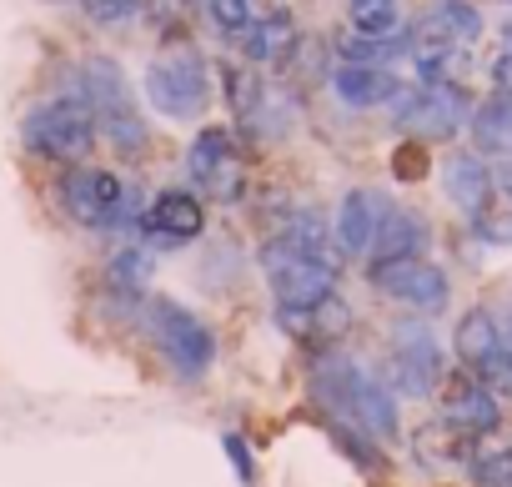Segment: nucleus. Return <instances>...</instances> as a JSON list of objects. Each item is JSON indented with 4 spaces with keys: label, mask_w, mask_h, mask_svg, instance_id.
Masks as SVG:
<instances>
[{
    "label": "nucleus",
    "mask_w": 512,
    "mask_h": 487,
    "mask_svg": "<svg viewBox=\"0 0 512 487\" xmlns=\"http://www.w3.org/2000/svg\"><path fill=\"white\" fill-rule=\"evenodd\" d=\"M392 171H397L402 181H422V176H427V151H422L417 141L397 146V156H392Z\"/></svg>",
    "instance_id": "obj_29"
},
{
    "label": "nucleus",
    "mask_w": 512,
    "mask_h": 487,
    "mask_svg": "<svg viewBox=\"0 0 512 487\" xmlns=\"http://www.w3.org/2000/svg\"><path fill=\"white\" fill-rule=\"evenodd\" d=\"M66 96H76V101L91 106L96 131H106V141H111L121 156H141V151H146V141H151V136H146V121H141V111H136V101H131V86H126V76H121V66H116L111 56H86V61H76Z\"/></svg>",
    "instance_id": "obj_2"
},
{
    "label": "nucleus",
    "mask_w": 512,
    "mask_h": 487,
    "mask_svg": "<svg viewBox=\"0 0 512 487\" xmlns=\"http://www.w3.org/2000/svg\"><path fill=\"white\" fill-rule=\"evenodd\" d=\"M442 372H447V357L432 327L422 317H402L392 327V387L402 397H432L442 387Z\"/></svg>",
    "instance_id": "obj_9"
},
{
    "label": "nucleus",
    "mask_w": 512,
    "mask_h": 487,
    "mask_svg": "<svg viewBox=\"0 0 512 487\" xmlns=\"http://www.w3.org/2000/svg\"><path fill=\"white\" fill-rule=\"evenodd\" d=\"M442 427H452V432L467 437V442L492 437V432L502 427V402H497V392H487L477 377L452 382L447 397H442Z\"/></svg>",
    "instance_id": "obj_13"
},
{
    "label": "nucleus",
    "mask_w": 512,
    "mask_h": 487,
    "mask_svg": "<svg viewBox=\"0 0 512 487\" xmlns=\"http://www.w3.org/2000/svg\"><path fill=\"white\" fill-rule=\"evenodd\" d=\"M146 332H151L156 352L166 357V367H171L176 377L196 382L201 372H211V362H216V337H211V327H206L196 312H186L181 302H171V297L146 302Z\"/></svg>",
    "instance_id": "obj_5"
},
{
    "label": "nucleus",
    "mask_w": 512,
    "mask_h": 487,
    "mask_svg": "<svg viewBox=\"0 0 512 487\" xmlns=\"http://www.w3.org/2000/svg\"><path fill=\"white\" fill-rule=\"evenodd\" d=\"M21 141H26L31 156L81 166V156L96 146V116H91L86 101H76V96H56V101L31 106V116L21 121Z\"/></svg>",
    "instance_id": "obj_4"
},
{
    "label": "nucleus",
    "mask_w": 512,
    "mask_h": 487,
    "mask_svg": "<svg viewBox=\"0 0 512 487\" xmlns=\"http://www.w3.org/2000/svg\"><path fill=\"white\" fill-rule=\"evenodd\" d=\"M272 241H282L287 252H297V257H307V262H322V267H332V272H342V262H347V252L337 247L332 226H327L317 211H292V216L277 226Z\"/></svg>",
    "instance_id": "obj_14"
},
{
    "label": "nucleus",
    "mask_w": 512,
    "mask_h": 487,
    "mask_svg": "<svg viewBox=\"0 0 512 487\" xmlns=\"http://www.w3.org/2000/svg\"><path fill=\"white\" fill-rule=\"evenodd\" d=\"M502 56H512V21L502 26Z\"/></svg>",
    "instance_id": "obj_30"
},
{
    "label": "nucleus",
    "mask_w": 512,
    "mask_h": 487,
    "mask_svg": "<svg viewBox=\"0 0 512 487\" xmlns=\"http://www.w3.org/2000/svg\"><path fill=\"white\" fill-rule=\"evenodd\" d=\"M262 272H267V287L277 297V312H312L317 302H327L337 292V272L332 267L287 252L282 241H267L262 247Z\"/></svg>",
    "instance_id": "obj_8"
},
{
    "label": "nucleus",
    "mask_w": 512,
    "mask_h": 487,
    "mask_svg": "<svg viewBox=\"0 0 512 487\" xmlns=\"http://www.w3.org/2000/svg\"><path fill=\"white\" fill-rule=\"evenodd\" d=\"M151 277H156V257H151V247H141V241H126V247L111 252V262H106V282L121 287V292H141Z\"/></svg>",
    "instance_id": "obj_24"
},
{
    "label": "nucleus",
    "mask_w": 512,
    "mask_h": 487,
    "mask_svg": "<svg viewBox=\"0 0 512 487\" xmlns=\"http://www.w3.org/2000/svg\"><path fill=\"white\" fill-rule=\"evenodd\" d=\"M442 191H447V201L472 221V216L487 206V196H492V166H487L477 151H457V156L442 161Z\"/></svg>",
    "instance_id": "obj_15"
},
{
    "label": "nucleus",
    "mask_w": 512,
    "mask_h": 487,
    "mask_svg": "<svg viewBox=\"0 0 512 487\" xmlns=\"http://www.w3.org/2000/svg\"><path fill=\"white\" fill-rule=\"evenodd\" d=\"M317 397H322V407L337 422L367 432L372 442H392L397 437V397L367 367H357L347 357H322V367H317Z\"/></svg>",
    "instance_id": "obj_1"
},
{
    "label": "nucleus",
    "mask_w": 512,
    "mask_h": 487,
    "mask_svg": "<svg viewBox=\"0 0 512 487\" xmlns=\"http://www.w3.org/2000/svg\"><path fill=\"white\" fill-rule=\"evenodd\" d=\"M136 231H141V247H161V252H176L186 241H196L206 231V201L196 191H181V186H166L156 191L141 216H136Z\"/></svg>",
    "instance_id": "obj_10"
},
{
    "label": "nucleus",
    "mask_w": 512,
    "mask_h": 487,
    "mask_svg": "<svg viewBox=\"0 0 512 487\" xmlns=\"http://www.w3.org/2000/svg\"><path fill=\"white\" fill-rule=\"evenodd\" d=\"M472 377H477L487 392H497V397H512V337H507V342H502V347H497V352H492V357H487V362L472 372Z\"/></svg>",
    "instance_id": "obj_27"
},
{
    "label": "nucleus",
    "mask_w": 512,
    "mask_h": 487,
    "mask_svg": "<svg viewBox=\"0 0 512 487\" xmlns=\"http://www.w3.org/2000/svg\"><path fill=\"white\" fill-rule=\"evenodd\" d=\"M146 101L166 121H201L211 106V66L201 51H171L146 66Z\"/></svg>",
    "instance_id": "obj_6"
},
{
    "label": "nucleus",
    "mask_w": 512,
    "mask_h": 487,
    "mask_svg": "<svg viewBox=\"0 0 512 487\" xmlns=\"http://www.w3.org/2000/svg\"><path fill=\"white\" fill-rule=\"evenodd\" d=\"M472 141H477V156H497V161H512V96H492L472 111Z\"/></svg>",
    "instance_id": "obj_21"
},
{
    "label": "nucleus",
    "mask_w": 512,
    "mask_h": 487,
    "mask_svg": "<svg viewBox=\"0 0 512 487\" xmlns=\"http://www.w3.org/2000/svg\"><path fill=\"white\" fill-rule=\"evenodd\" d=\"M347 21H352L357 36L387 41L402 26V0H347Z\"/></svg>",
    "instance_id": "obj_25"
},
{
    "label": "nucleus",
    "mask_w": 512,
    "mask_h": 487,
    "mask_svg": "<svg viewBox=\"0 0 512 487\" xmlns=\"http://www.w3.org/2000/svg\"><path fill=\"white\" fill-rule=\"evenodd\" d=\"M332 91H337L342 106L372 111V106H387L402 91V81L392 71H382V66H337L332 71Z\"/></svg>",
    "instance_id": "obj_17"
},
{
    "label": "nucleus",
    "mask_w": 512,
    "mask_h": 487,
    "mask_svg": "<svg viewBox=\"0 0 512 487\" xmlns=\"http://www.w3.org/2000/svg\"><path fill=\"white\" fill-rule=\"evenodd\" d=\"M372 287L387 292L392 302L412 307V312H427V317L447 312V302H452V282H447V272H442L437 262H427V257L372 267Z\"/></svg>",
    "instance_id": "obj_11"
},
{
    "label": "nucleus",
    "mask_w": 512,
    "mask_h": 487,
    "mask_svg": "<svg viewBox=\"0 0 512 487\" xmlns=\"http://www.w3.org/2000/svg\"><path fill=\"white\" fill-rule=\"evenodd\" d=\"M292 46H297V21H292V11H287V6H282V11H272L267 21H256L251 31H241V36H236V51H241L251 66L287 61V56H292Z\"/></svg>",
    "instance_id": "obj_19"
},
{
    "label": "nucleus",
    "mask_w": 512,
    "mask_h": 487,
    "mask_svg": "<svg viewBox=\"0 0 512 487\" xmlns=\"http://www.w3.org/2000/svg\"><path fill=\"white\" fill-rule=\"evenodd\" d=\"M272 11H282V0H206V16H211V26H216L226 41H236V36L251 31L256 21H267Z\"/></svg>",
    "instance_id": "obj_23"
},
{
    "label": "nucleus",
    "mask_w": 512,
    "mask_h": 487,
    "mask_svg": "<svg viewBox=\"0 0 512 487\" xmlns=\"http://www.w3.org/2000/svg\"><path fill=\"white\" fill-rule=\"evenodd\" d=\"M231 161H236L231 131H226V126H201L196 141H191V151H186V171H191V181L206 186V181H211L221 166H231Z\"/></svg>",
    "instance_id": "obj_22"
},
{
    "label": "nucleus",
    "mask_w": 512,
    "mask_h": 487,
    "mask_svg": "<svg viewBox=\"0 0 512 487\" xmlns=\"http://www.w3.org/2000/svg\"><path fill=\"white\" fill-rule=\"evenodd\" d=\"M392 121L402 131H417L427 141H447L462 131V121H472V101L462 86L442 81V86H402L392 101H387Z\"/></svg>",
    "instance_id": "obj_7"
},
{
    "label": "nucleus",
    "mask_w": 512,
    "mask_h": 487,
    "mask_svg": "<svg viewBox=\"0 0 512 487\" xmlns=\"http://www.w3.org/2000/svg\"><path fill=\"white\" fill-rule=\"evenodd\" d=\"M507 342V332H502V322L487 312V307H472V312H462L457 317V327H452V357L467 367V372H477L497 347Z\"/></svg>",
    "instance_id": "obj_18"
},
{
    "label": "nucleus",
    "mask_w": 512,
    "mask_h": 487,
    "mask_svg": "<svg viewBox=\"0 0 512 487\" xmlns=\"http://www.w3.org/2000/svg\"><path fill=\"white\" fill-rule=\"evenodd\" d=\"M472 482L477 487H512V447H492L472 457Z\"/></svg>",
    "instance_id": "obj_26"
},
{
    "label": "nucleus",
    "mask_w": 512,
    "mask_h": 487,
    "mask_svg": "<svg viewBox=\"0 0 512 487\" xmlns=\"http://www.w3.org/2000/svg\"><path fill=\"white\" fill-rule=\"evenodd\" d=\"M427 241H432V226L422 211L412 206H392V216L382 221V236H377V247H372V267H387V262H412L427 252Z\"/></svg>",
    "instance_id": "obj_16"
},
{
    "label": "nucleus",
    "mask_w": 512,
    "mask_h": 487,
    "mask_svg": "<svg viewBox=\"0 0 512 487\" xmlns=\"http://www.w3.org/2000/svg\"><path fill=\"white\" fill-rule=\"evenodd\" d=\"M61 206L71 221L91 226V231H116V226H136L141 206H136V191L106 171V166H71L61 176Z\"/></svg>",
    "instance_id": "obj_3"
},
{
    "label": "nucleus",
    "mask_w": 512,
    "mask_h": 487,
    "mask_svg": "<svg viewBox=\"0 0 512 487\" xmlns=\"http://www.w3.org/2000/svg\"><path fill=\"white\" fill-rule=\"evenodd\" d=\"M472 231H477V241H487V247H512V161L492 166V196L472 216Z\"/></svg>",
    "instance_id": "obj_20"
},
{
    "label": "nucleus",
    "mask_w": 512,
    "mask_h": 487,
    "mask_svg": "<svg viewBox=\"0 0 512 487\" xmlns=\"http://www.w3.org/2000/svg\"><path fill=\"white\" fill-rule=\"evenodd\" d=\"M392 216V201L377 191V186H357V191H347L342 196V206H337V226H332V236H337V247L347 252V257H372V247H377V236H382V221Z\"/></svg>",
    "instance_id": "obj_12"
},
{
    "label": "nucleus",
    "mask_w": 512,
    "mask_h": 487,
    "mask_svg": "<svg viewBox=\"0 0 512 487\" xmlns=\"http://www.w3.org/2000/svg\"><path fill=\"white\" fill-rule=\"evenodd\" d=\"M221 447H226V457H231L241 487H256V462H251V447L241 442V432H221Z\"/></svg>",
    "instance_id": "obj_28"
}]
</instances>
